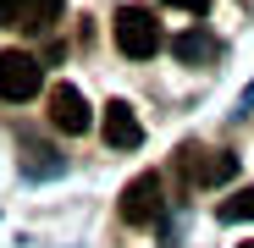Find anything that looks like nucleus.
I'll return each instance as SVG.
<instances>
[{
  "label": "nucleus",
  "instance_id": "obj_1",
  "mask_svg": "<svg viewBox=\"0 0 254 248\" xmlns=\"http://www.w3.org/2000/svg\"><path fill=\"white\" fill-rule=\"evenodd\" d=\"M111 33H116V50L133 55V61H149V55L166 45V39H160V22H155L149 6H122L116 22H111Z\"/></svg>",
  "mask_w": 254,
  "mask_h": 248
},
{
  "label": "nucleus",
  "instance_id": "obj_2",
  "mask_svg": "<svg viewBox=\"0 0 254 248\" xmlns=\"http://www.w3.org/2000/svg\"><path fill=\"white\" fill-rule=\"evenodd\" d=\"M39 89H45V66H39L28 50H6V55H0V99L22 105V99H33Z\"/></svg>",
  "mask_w": 254,
  "mask_h": 248
},
{
  "label": "nucleus",
  "instance_id": "obj_3",
  "mask_svg": "<svg viewBox=\"0 0 254 248\" xmlns=\"http://www.w3.org/2000/svg\"><path fill=\"white\" fill-rule=\"evenodd\" d=\"M160 215H166L160 177H155V171H144L138 182H127V193H122V221H133V226H155Z\"/></svg>",
  "mask_w": 254,
  "mask_h": 248
},
{
  "label": "nucleus",
  "instance_id": "obj_4",
  "mask_svg": "<svg viewBox=\"0 0 254 248\" xmlns=\"http://www.w3.org/2000/svg\"><path fill=\"white\" fill-rule=\"evenodd\" d=\"M66 0H0V28H22V33H45L61 17Z\"/></svg>",
  "mask_w": 254,
  "mask_h": 248
},
{
  "label": "nucleus",
  "instance_id": "obj_5",
  "mask_svg": "<svg viewBox=\"0 0 254 248\" xmlns=\"http://www.w3.org/2000/svg\"><path fill=\"white\" fill-rule=\"evenodd\" d=\"M100 133H105L111 149H138V144H144V121L133 116V105H127V99H111L105 116H100Z\"/></svg>",
  "mask_w": 254,
  "mask_h": 248
},
{
  "label": "nucleus",
  "instance_id": "obj_6",
  "mask_svg": "<svg viewBox=\"0 0 254 248\" xmlns=\"http://www.w3.org/2000/svg\"><path fill=\"white\" fill-rule=\"evenodd\" d=\"M50 121H56L66 138L89 133V99H83L72 83H56V89H50Z\"/></svg>",
  "mask_w": 254,
  "mask_h": 248
},
{
  "label": "nucleus",
  "instance_id": "obj_7",
  "mask_svg": "<svg viewBox=\"0 0 254 248\" xmlns=\"http://www.w3.org/2000/svg\"><path fill=\"white\" fill-rule=\"evenodd\" d=\"M172 50H177V61H193L199 66V61H216L221 55V39L210 33V28H188V33H177Z\"/></svg>",
  "mask_w": 254,
  "mask_h": 248
},
{
  "label": "nucleus",
  "instance_id": "obj_8",
  "mask_svg": "<svg viewBox=\"0 0 254 248\" xmlns=\"http://www.w3.org/2000/svg\"><path fill=\"white\" fill-rule=\"evenodd\" d=\"M210 154H216V149H199V144H183L177 149V165H183V182L188 188H210Z\"/></svg>",
  "mask_w": 254,
  "mask_h": 248
},
{
  "label": "nucleus",
  "instance_id": "obj_9",
  "mask_svg": "<svg viewBox=\"0 0 254 248\" xmlns=\"http://www.w3.org/2000/svg\"><path fill=\"white\" fill-rule=\"evenodd\" d=\"M221 221H254V188H238L232 198H221Z\"/></svg>",
  "mask_w": 254,
  "mask_h": 248
},
{
  "label": "nucleus",
  "instance_id": "obj_10",
  "mask_svg": "<svg viewBox=\"0 0 254 248\" xmlns=\"http://www.w3.org/2000/svg\"><path fill=\"white\" fill-rule=\"evenodd\" d=\"M238 177V160L221 149V154H210V188H221V182H232Z\"/></svg>",
  "mask_w": 254,
  "mask_h": 248
},
{
  "label": "nucleus",
  "instance_id": "obj_11",
  "mask_svg": "<svg viewBox=\"0 0 254 248\" xmlns=\"http://www.w3.org/2000/svg\"><path fill=\"white\" fill-rule=\"evenodd\" d=\"M166 6H177V11H188V17H204L210 0H166Z\"/></svg>",
  "mask_w": 254,
  "mask_h": 248
},
{
  "label": "nucleus",
  "instance_id": "obj_12",
  "mask_svg": "<svg viewBox=\"0 0 254 248\" xmlns=\"http://www.w3.org/2000/svg\"><path fill=\"white\" fill-rule=\"evenodd\" d=\"M243 248H254V243H243Z\"/></svg>",
  "mask_w": 254,
  "mask_h": 248
}]
</instances>
